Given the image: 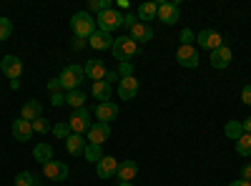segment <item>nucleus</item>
I'll return each instance as SVG.
<instances>
[{"label": "nucleus", "instance_id": "nucleus-6", "mask_svg": "<svg viewBox=\"0 0 251 186\" xmlns=\"http://www.w3.org/2000/svg\"><path fill=\"white\" fill-rule=\"evenodd\" d=\"M181 3L178 0H171V3H158V13L156 18L161 20L163 26H176L178 20H181Z\"/></svg>", "mask_w": 251, "mask_h": 186}, {"label": "nucleus", "instance_id": "nucleus-4", "mask_svg": "<svg viewBox=\"0 0 251 186\" xmlns=\"http://www.w3.org/2000/svg\"><path fill=\"white\" fill-rule=\"evenodd\" d=\"M96 28L103 30V33H113L116 28H123V13L121 10H106L96 18Z\"/></svg>", "mask_w": 251, "mask_h": 186}, {"label": "nucleus", "instance_id": "nucleus-5", "mask_svg": "<svg viewBox=\"0 0 251 186\" xmlns=\"http://www.w3.org/2000/svg\"><path fill=\"white\" fill-rule=\"evenodd\" d=\"M68 126H71V131L73 133H88V129H91V108H75L73 113H71V118H68Z\"/></svg>", "mask_w": 251, "mask_h": 186}, {"label": "nucleus", "instance_id": "nucleus-8", "mask_svg": "<svg viewBox=\"0 0 251 186\" xmlns=\"http://www.w3.org/2000/svg\"><path fill=\"white\" fill-rule=\"evenodd\" d=\"M0 71H3L10 80H18L20 76H23V60H20L18 55H3V60H0Z\"/></svg>", "mask_w": 251, "mask_h": 186}, {"label": "nucleus", "instance_id": "nucleus-10", "mask_svg": "<svg viewBox=\"0 0 251 186\" xmlns=\"http://www.w3.org/2000/svg\"><path fill=\"white\" fill-rule=\"evenodd\" d=\"M43 176L48 181H66L68 179V166L63 161H48L43 166Z\"/></svg>", "mask_w": 251, "mask_h": 186}, {"label": "nucleus", "instance_id": "nucleus-15", "mask_svg": "<svg viewBox=\"0 0 251 186\" xmlns=\"http://www.w3.org/2000/svg\"><path fill=\"white\" fill-rule=\"evenodd\" d=\"M128 38L136 40V43H149L153 38V28L146 26V23H136L133 28H128Z\"/></svg>", "mask_w": 251, "mask_h": 186}, {"label": "nucleus", "instance_id": "nucleus-28", "mask_svg": "<svg viewBox=\"0 0 251 186\" xmlns=\"http://www.w3.org/2000/svg\"><path fill=\"white\" fill-rule=\"evenodd\" d=\"M66 103H68V106H73V111L75 108H83V106H86V93H83L80 88L78 91H68L66 93Z\"/></svg>", "mask_w": 251, "mask_h": 186}, {"label": "nucleus", "instance_id": "nucleus-42", "mask_svg": "<svg viewBox=\"0 0 251 186\" xmlns=\"http://www.w3.org/2000/svg\"><path fill=\"white\" fill-rule=\"evenodd\" d=\"M241 179H244V181H251V163H244V169H241Z\"/></svg>", "mask_w": 251, "mask_h": 186}, {"label": "nucleus", "instance_id": "nucleus-43", "mask_svg": "<svg viewBox=\"0 0 251 186\" xmlns=\"http://www.w3.org/2000/svg\"><path fill=\"white\" fill-rule=\"evenodd\" d=\"M241 126H244V133H251V116L246 121H241Z\"/></svg>", "mask_w": 251, "mask_h": 186}, {"label": "nucleus", "instance_id": "nucleus-41", "mask_svg": "<svg viewBox=\"0 0 251 186\" xmlns=\"http://www.w3.org/2000/svg\"><path fill=\"white\" fill-rule=\"evenodd\" d=\"M241 101L251 106V83H249V86H244V91H241Z\"/></svg>", "mask_w": 251, "mask_h": 186}, {"label": "nucleus", "instance_id": "nucleus-38", "mask_svg": "<svg viewBox=\"0 0 251 186\" xmlns=\"http://www.w3.org/2000/svg\"><path fill=\"white\" fill-rule=\"evenodd\" d=\"M136 23H138V18H136V15H131V13H123V26H126V28H133Z\"/></svg>", "mask_w": 251, "mask_h": 186}, {"label": "nucleus", "instance_id": "nucleus-19", "mask_svg": "<svg viewBox=\"0 0 251 186\" xmlns=\"http://www.w3.org/2000/svg\"><path fill=\"white\" fill-rule=\"evenodd\" d=\"M113 40H116V38H111V33H103V30L96 28V33L88 38V43H91L93 51H106V48L113 46Z\"/></svg>", "mask_w": 251, "mask_h": 186}, {"label": "nucleus", "instance_id": "nucleus-47", "mask_svg": "<svg viewBox=\"0 0 251 186\" xmlns=\"http://www.w3.org/2000/svg\"><path fill=\"white\" fill-rule=\"evenodd\" d=\"M118 186H133L131 181H118Z\"/></svg>", "mask_w": 251, "mask_h": 186}, {"label": "nucleus", "instance_id": "nucleus-31", "mask_svg": "<svg viewBox=\"0 0 251 186\" xmlns=\"http://www.w3.org/2000/svg\"><path fill=\"white\" fill-rule=\"evenodd\" d=\"M88 10H93V13H106V10H111V0H91L88 3Z\"/></svg>", "mask_w": 251, "mask_h": 186}, {"label": "nucleus", "instance_id": "nucleus-25", "mask_svg": "<svg viewBox=\"0 0 251 186\" xmlns=\"http://www.w3.org/2000/svg\"><path fill=\"white\" fill-rule=\"evenodd\" d=\"M33 159L40 161V163L46 166L48 161H53V146H50V143H46V141H40L38 146L33 149Z\"/></svg>", "mask_w": 251, "mask_h": 186}, {"label": "nucleus", "instance_id": "nucleus-16", "mask_svg": "<svg viewBox=\"0 0 251 186\" xmlns=\"http://www.w3.org/2000/svg\"><path fill=\"white\" fill-rule=\"evenodd\" d=\"M96 116H98V121H103V123H108V121H116V118H118V106H116L113 101L98 103V106H96Z\"/></svg>", "mask_w": 251, "mask_h": 186}, {"label": "nucleus", "instance_id": "nucleus-23", "mask_svg": "<svg viewBox=\"0 0 251 186\" xmlns=\"http://www.w3.org/2000/svg\"><path fill=\"white\" fill-rule=\"evenodd\" d=\"M116 174H118V181H133L138 174V163L136 161H121Z\"/></svg>", "mask_w": 251, "mask_h": 186}, {"label": "nucleus", "instance_id": "nucleus-12", "mask_svg": "<svg viewBox=\"0 0 251 186\" xmlns=\"http://www.w3.org/2000/svg\"><path fill=\"white\" fill-rule=\"evenodd\" d=\"M33 123L30 121H25V118H18V121H13V138L15 141H20V143H25V141H30L33 138Z\"/></svg>", "mask_w": 251, "mask_h": 186}, {"label": "nucleus", "instance_id": "nucleus-32", "mask_svg": "<svg viewBox=\"0 0 251 186\" xmlns=\"http://www.w3.org/2000/svg\"><path fill=\"white\" fill-rule=\"evenodd\" d=\"M53 133H55L58 138H68L73 131H71V126H68V121H60V123H55V126H53Z\"/></svg>", "mask_w": 251, "mask_h": 186}, {"label": "nucleus", "instance_id": "nucleus-14", "mask_svg": "<svg viewBox=\"0 0 251 186\" xmlns=\"http://www.w3.org/2000/svg\"><path fill=\"white\" fill-rule=\"evenodd\" d=\"M118 96L121 101H133L138 96V80L131 76V78H121L118 80Z\"/></svg>", "mask_w": 251, "mask_h": 186}, {"label": "nucleus", "instance_id": "nucleus-33", "mask_svg": "<svg viewBox=\"0 0 251 186\" xmlns=\"http://www.w3.org/2000/svg\"><path fill=\"white\" fill-rule=\"evenodd\" d=\"M13 35V23L8 18H0V40H8Z\"/></svg>", "mask_w": 251, "mask_h": 186}, {"label": "nucleus", "instance_id": "nucleus-30", "mask_svg": "<svg viewBox=\"0 0 251 186\" xmlns=\"http://www.w3.org/2000/svg\"><path fill=\"white\" fill-rule=\"evenodd\" d=\"M236 154L239 156H251V133H244L236 141Z\"/></svg>", "mask_w": 251, "mask_h": 186}, {"label": "nucleus", "instance_id": "nucleus-3", "mask_svg": "<svg viewBox=\"0 0 251 186\" xmlns=\"http://www.w3.org/2000/svg\"><path fill=\"white\" fill-rule=\"evenodd\" d=\"M136 51H138V43H136V40H131L128 35L116 38V40H113V46H111V53H113V58L118 60V63H123V60L133 58Z\"/></svg>", "mask_w": 251, "mask_h": 186}, {"label": "nucleus", "instance_id": "nucleus-46", "mask_svg": "<svg viewBox=\"0 0 251 186\" xmlns=\"http://www.w3.org/2000/svg\"><path fill=\"white\" fill-rule=\"evenodd\" d=\"M83 43H86V40H80V38H75V43H73V51H80V48H83Z\"/></svg>", "mask_w": 251, "mask_h": 186}, {"label": "nucleus", "instance_id": "nucleus-21", "mask_svg": "<svg viewBox=\"0 0 251 186\" xmlns=\"http://www.w3.org/2000/svg\"><path fill=\"white\" fill-rule=\"evenodd\" d=\"M40 116H43V106H40V101H25L23 103V111H20V118L25 121H38Z\"/></svg>", "mask_w": 251, "mask_h": 186}, {"label": "nucleus", "instance_id": "nucleus-36", "mask_svg": "<svg viewBox=\"0 0 251 186\" xmlns=\"http://www.w3.org/2000/svg\"><path fill=\"white\" fill-rule=\"evenodd\" d=\"M118 76H121V78H131V76H133V66L128 63V60L118 63Z\"/></svg>", "mask_w": 251, "mask_h": 186}, {"label": "nucleus", "instance_id": "nucleus-37", "mask_svg": "<svg viewBox=\"0 0 251 186\" xmlns=\"http://www.w3.org/2000/svg\"><path fill=\"white\" fill-rule=\"evenodd\" d=\"M50 103H53V106H63V103H66V93H50Z\"/></svg>", "mask_w": 251, "mask_h": 186}, {"label": "nucleus", "instance_id": "nucleus-1", "mask_svg": "<svg viewBox=\"0 0 251 186\" xmlns=\"http://www.w3.org/2000/svg\"><path fill=\"white\" fill-rule=\"evenodd\" d=\"M71 30H73L75 38L88 40V38L96 33V18H93L88 10H78V13L71 18Z\"/></svg>", "mask_w": 251, "mask_h": 186}, {"label": "nucleus", "instance_id": "nucleus-34", "mask_svg": "<svg viewBox=\"0 0 251 186\" xmlns=\"http://www.w3.org/2000/svg\"><path fill=\"white\" fill-rule=\"evenodd\" d=\"M33 131H35V133H48V131H53V126H50L43 116H40L38 121H33Z\"/></svg>", "mask_w": 251, "mask_h": 186}, {"label": "nucleus", "instance_id": "nucleus-39", "mask_svg": "<svg viewBox=\"0 0 251 186\" xmlns=\"http://www.w3.org/2000/svg\"><path fill=\"white\" fill-rule=\"evenodd\" d=\"M48 91H50V93H60V91H63V86H60L58 78H50V80H48Z\"/></svg>", "mask_w": 251, "mask_h": 186}, {"label": "nucleus", "instance_id": "nucleus-9", "mask_svg": "<svg viewBox=\"0 0 251 186\" xmlns=\"http://www.w3.org/2000/svg\"><path fill=\"white\" fill-rule=\"evenodd\" d=\"M176 60H178V66H183V68H199V63H201L199 51L194 46H181L176 51Z\"/></svg>", "mask_w": 251, "mask_h": 186}, {"label": "nucleus", "instance_id": "nucleus-44", "mask_svg": "<svg viewBox=\"0 0 251 186\" xmlns=\"http://www.w3.org/2000/svg\"><path fill=\"white\" fill-rule=\"evenodd\" d=\"M116 5H118V10H128V5H131V3H128V0H118Z\"/></svg>", "mask_w": 251, "mask_h": 186}, {"label": "nucleus", "instance_id": "nucleus-24", "mask_svg": "<svg viewBox=\"0 0 251 186\" xmlns=\"http://www.w3.org/2000/svg\"><path fill=\"white\" fill-rule=\"evenodd\" d=\"M91 93H93V98L98 101V103H106V101H111V93H113V86H108L106 80H98V83H93V88H91Z\"/></svg>", "mask_w": 251, "mask_h": 186}, {"label": "nucleus", "instance_id": "nucleus-20", "mask_svg": "<svg viewBox=\"0 0 251 186\" xmlns=\"http://www.w3.org/2000/svg\"><path fill=\"white\" fill-rule=\"evenodd\" d=\"M156 13H158V3H151V0H146V3L138 5L136 18H138V23H146V26H149V20H156Z\"/></svg>", "mask_w": 251, "mask_h": 186}, {"label": "nucleus", "instance_id": "nucleus-40", "mask_svg": "<svg viewBox=\"0 0 251 186\" xmlns=\"http://www.w3.org/2000/svg\"><path fill=\"white\" fill-rule=\"evenodd\" d=\"M103 80H106L108 86H113V83H118V80H121V76H118L116 71H108V73H106V78H103Z\"/></svg>", "mask_w": 251, "mask_h": 186}, {"label": "nucleus", "instance_id": "nucleus-35", "mask_svg": "<svg viewBox=\"0 0 251 186\" xmlns=\"http://www.w3.org/2000/svg\"><path fill=\"white\" fill-rule=\"evenodd\" d=\"M194 40H196V33H194L191 28H183V30H181V46H191Z\"/></svg>", "mask_w": 251, "mask_h": 186}, {"label": "nucleus", "instance_id": "nucleus-17", "mask_svg": "<svg viewBox=\"0 0 251 186\" xmlns=\"http://www.w3.org/2000/svg\"><path fill=\"white\" fill-rule=\"evenodd\" d=\"M83 71H86V76L93 80V83L103 80V78H106V73H108V68H106V63H103V60H88Z\"/></svg>", "mask_w": 251, "mask_h": 186}, {"label": "nucleus", "instance_id": "nucleus-29", "mask_svg": "<svg viewBox=\"0 0 251 186\" xmlns=\"http://www.w3.org/2000/svg\"><path fill=\"white\" fill-rule=\"evenodd\" d=\"M83 156H86V161H93V163H98L103 156H106V154H103V149L100 146H96V143H88V146H86V151H83Z\"/></svg>", "mask_w": 251, "mask_h": 186}, {"label": "nucleus", "instance_id": "nucleus-26", "mask_svg": "<svg viewBox=\"0 0 251 186\" xmlns=\"http://www.w3.org/2000/svg\"><path fill=\"white\" fill-rule=\"evenodd\" d=\"M224 133L226 138H231V141H239L244 136V126H241V121H226V126H224Z\"/></svg>", "mask_w": 251, "mask_h": 186}, {"label": "nucleus", "instance_id": "nucleus-22", "mask_svg": "<svg viewBox=\"0 0 251 186\" xmlns=\"http://www.w3.org/2000/svg\"><path fill=\"white\" fill-rule=\"evenodd\" d=\"M86 146H88V143H86V138H83L80 133H71L66 138V149H68L71 156H80L83 151H86Z\"/></svg>", "mask_w": 251, "mask_h": 186}, {"label": "nucleus", "instance_id": "nucleus-11", "mask_svg": "<svg viewBox=\"0 0 251 186\" xmlns=\"http://www.w3.org/2000/svg\"><path fill=\"white\" fill-rule=\"evenodd\" d=\"M108 136H111V126H108V123H103V121L91 123V129H88V143L100 146L103 141H108Z\"/></svg>", "mask_w": 251, "mask_h": 186}, {"label": "nucleus", "instance_id": "nucleus-18", "mask_svg": "<svg viewBox=\"0 0 251 186\" xmlns=\"http://www.w3.org/2000/svg\"><path fill=\"white\" fill-rule=\"evenodd\" d=\"M228 63H231V48H228L226 43L216 51H211V66L214 68H228Z\"/></svg>", "mask_w": 251, "mask_h": 186}, {"label": "nucleus", "instance_id": "nucleus-7", "mask_svg": "<svg viewBox=\"0 0 251 186\" xmlns=\"http://www.w3.org/2000/svg\"><path fill=\"white\" fill-rule=\"evenodd\" d=\"M196 40H199V46L206 48L208 53L224 46V35H221L219 30H214V28H203L201 33H196Z\"/></svg>", "mask_w": 251, "mask_h": 186}, {"label": "nucleus", "instance_id": "nucleus-27", "mask_svg": "<svg viewBox=\"0 0 251 186\" xmlns=\"http://www.w3.org/2000/svg\"><path fill=\"white\" fill-rule=\"evenodd\" d=\"M15 186H43V181H40L35 174H30V171H20L15 176Z\"/></svg>", "mask_w": 251, "mask_h": 186}, {"label": "nucleus", "instance_id": "nucleus-13", "mask_svg": "<svg viewBox=\"0 0 251 186\" xmlns=\"http://www.w3.org/2000/svg\"><path fill=\"white\" fill-rule=\"evenodd\" d=\"M116 171H118V161L113 159V156H103L98 163H96V174H98V179H111V176H116Z\"/></svg>", "mask_w": 251, "mask_h": 186}, {"label": "nucleus", "instance_id": "nucleus-2", "mask_svg": "<svg viewBox=\"0 0 251 186\" xmlns=\"http://www.w3.org/2000/svg\"><path fill=\"white\" fill-rule=\"evenodd\" d=\"M86 78V71H83V66H75V63H71V66H66L60 71V76H58V80H60V86H63V91H78V86H80V80Z\"/></svg>", "mask_w": 251, "mask_h": 186}, {"label": "nucleus", "instance_id": "nucleus-45", "mask_svg": "<svg viewBox=\"0 0 251 186\" xmlns=\"http://www.w3.org/2000/svg\"><path fill=\"white\" fill-rule=\"evenodd\" d=\"M228 186H251V181H244V179H239V181H231Z\"/></svg>", "mask_w": 251, "mask_h": 186}]
</instances>
